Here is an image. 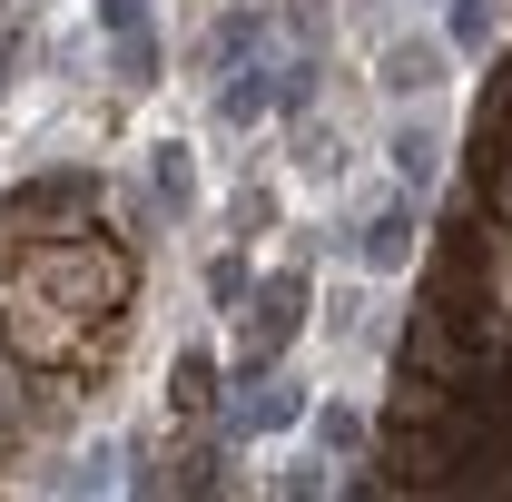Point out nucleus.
Masks as SVG:
<instances>
[{
	"instance_id": "obj_13",
	"label": "nucleus",
	"mask_w": 512,
	"mask_h": 502,
	"mask_svg": "<svg viewBox=\"0 0 512 502\" xmlns=\"http://www.w3.org/2000/svg\"><path fill=\"white\" fill-rule=\"evenodd\" d=\"M99 30L119 40V30H148V0H99Z\"/></svg>"
},
{
	"instance_id": "obj_12",
	"label": "nucleus",
	"mask_w": 512,
	"mask_h": 502,
	"mask_svg": "<svg viewBox=\"0 0 512 502\" xmlns=\"http://www.w3.org/2000/svg\"><path fill=\"white\" fill-rule=\"evenodd\" d=\"M207 296L237 315V306H247V266H237V256H217V266H207Z\"/></svg>"
},
{
	"instance_id": "obj_9",
	"label": "nucleus",
	"mask_w": 512,
	"mask_h": 502,
	"mask_svg": "<svg viewBox=\"0 0 512 502\" xmlns=\"http://www.w3.org/2000/svg\"><path fill=\"white\" fill-rule=\"evenodd\" d=\"M306 424H316V443H325V453H365V414H355V404H316Z\"/></svg>"
},
{
	"instance_id": "obj_10",
	"label": "nucleus",
	"mask_w": 512,
	"mask_h": 502,
	"mask_svg": "<svg viewBox=\"0 0 512 502\" xmlns=\"http://www.w3.org/2000/svg\"><path fill=\"white\" fill-rule=\"evenodd\" d=\"M247 50H256V20H247V10H227V20H217V40H207V69H237Z\"/></svg>"
},
{
	"instance_id": "obj_14",
	"label": "nucleus",
	"mask_w": 512,
	"mask_h": 502,
	"mask_svg": "<svg viewBox=\"0 0 512 502\" xmlns=\"http://www.w3.org/2000/svg\"><path fill=\"white\" fill-rule=\"evenodd\" d=\"M0 79H10V50H0Z\"/></svg>"
},
{
	"instance_id": "obj_4",
	"label": "nucleus",
	"mask_w": 512,
	"mask_h": 502,
	"mask_svg": "<svg viewBox=\"0 0 512 502\" xmlns=\"http://www.w3.org/2000/svg\"><path fill=\"white\" fill-rule=\"evenodd\" d=\"M384 168H394L404 188L424 197V188H434V178H444V128H434V119H414V109H404V119L384 128Z\"/></svg>"
},
{
	"instance_id": "obj_1",
	"label": "nucleus",
	"mask_w": 512,
	"mask_h": 502,
	"mask_svg": "<svg viewBox=\"0 0 512 502\" xmlns=\"http://www.w3.org/2000/svg\"><path fill=\"white\" fill-rule=\"evenodd\" d=\"M444 79H453V50L434 40V30H394V40L375 50V89L394 99V109H414V99H434Z\"/></svg>"
},
{
	"instance_id": "obj_2",
	"label": "nucleus",
	"mask_w": 512,
	"mask_h": 502,
	"mask_svg": "<svg viewBox=\"0 0 512 502\" xmlns=\"http://www.w3.org/2000/svg\"><path fill=\"white\" fill-rule=\"evenodd\" d=\"M237 325H247V355H256V365H276V355H286V335L306 325V276H266V286H247Z\"/></svg>"
},
{
	"instance_id": "obj_8",
	"label": "nucleus",
	"mask_w": 512,
	"mask_h": 502,
	"mask_svg": "<svg viewBox=\"0 0 512 502\" xmlns=\"http://www.w3.org/2000/svg\"><path fill=\"white\" fill-rule=\"evenodd\" d=\"M148 178H158V197H168V207H188V197H197V158L178 148V138H158V158H148Z\"/></svg>"
},
{
	"instance_id": "obj_11",
	"label": "nucleus",
	"mask_w": 512,
	"mask_h": 502,
	"mask_svg": "<svg viewBox=\"0 0 512 502\" xmlns=\"http://www.w3.org/2000/svg\"><path fill=\"white\" fill-rule=\"evenodd\" d=\"M158 79V40L148 30H119V89H148Z\"/></svg>"
},
{
	"instance_id": "obj_3",
	"label": "nucleus",
	"mask_w": 512,
	"mask_h": 502,
	"mask_svg": "<svg viewBox=\"0 0 512 502\" xmlns=\"http://www.w3.org/2000/svg\"><path fill=\"white\" fill-rule=\"evenodd\" d=\"M306 414H316V404H306V394H296V384H276V375H237V404H227V424H237V434H286V424H306Z\"/></svg>"
},
{
	"instance_id": "obj_7",
	"label": "nucleus",
	"mask_w": 512,
	"mask_h": 502,
	"mask_svg": "<svg viewBox=\"0 0 512 502\" xmlns=\"http://www.w3.org/2000/svg\"><path fill=\"white\" fill-rule=\"evenodd\" d=\"M493 30H503V0H444V50L453 60L493 50Z\"/></svg>"
},
{
	"instance_id": "obj_6",
	"label": "nucleus",
	"mask_w": 512,
	"mask_h": 502,
	"mask_svg": "<svg viewBox=\"0 0 512 502\" xmlns=\"http://www.w3.org/2000/svg\"><path fill=\"white\" fill-rule=\"evenodd\" d=\"M266 109H276V69L237 60V69H227V89H217V119H227V128H256Z\"/></svg>"
},
{
	"instance_id": "obj_5",
	"label": "nucleus",
	"mask_w": 512,
	"mask_h": 502,
	"mask_svg": "<svg viewBox=\"0 0 512 502\" xmlns=\"http://www.w3.org/2000/svg\"><path fill=\"white\" fill-rule=\"evenodd\" d=\"M355 266L404 276V266H414V207H375V217H365V237H355Z\"/></svg>"
}]
</instances>
